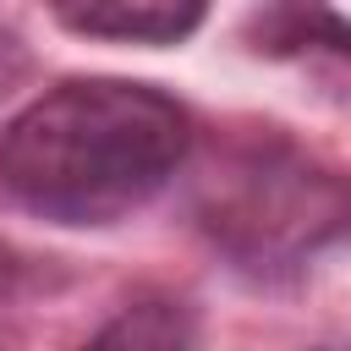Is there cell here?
<instances>
[{
  "label": "cell",
  "instance_id": "277c9868",
  "mask_svg": "<svg viewBox=\"0 0 351 351\" xmlns=\"http://www.w3.org/2000/svg\"><path fill=\"white\" fill-rule=\"evenodd\" d=\"M252 49L263 55H307V49H335L351 60V22L335 16L324 0H274L269 11L252 16L247 27Z\"/></svg>",
  "mask_w": 351,
  "mask_h": 351
},
{
  "label": "cell",
  "instance_id": "6da1fadb",
  "mask_svg": "<svg viewBox=\"0 0 351 351\" xmlns=\"http://www.w3.org/2000/svg\"><path fill=\"white\" fill-rule=\"evenodd\" d=\"M192 154V115L137 77H66L0 126V192L49 225H115L148 208Z\"/></svg>",
  "mask_w": 351,
  "mask_h": 351
},
{
  "label": "cell",
  "instance_id": "7a4b0ae2",
  "mask_svg": "<svg viewBox=\"0 0 351 351\" xmlns=\"http://www.w3.org/2000/svg\"><path fill=\"white\" fill-rule=\"evenodd\" d=\"M192 219L236 274L296 280L351 241V176L285 137L225 143L192 186Z\"/></svg>",
  "mask_w": 351,
  "mask_h": 351
},
{
  "label": "cell",
  "instance_id": "3957f363",
  "mask_svg": "<svg viewBox=\"0 0 351 351\" xmlns=\"http://www.w3.org/2000/svg\"><path fill=\"white\" fill-rule=\"evenodd\" d=\"M49 11L77 38L165 49L203 27L208 0H49Z\"/></svg>",
  "mask_w": 351,
  "mask_h": 351
},
{
  "label": "cell",
  "instance_id": "5b68a950",
  "mask_svg": "<svg viewBox=\"0 0 351 351\" xmlns=\"http://www.w3.org/2000/svg\"><path fill=\"white\" fill-rule=\"evenodd\" d=\"M192 340H197L192 313L181 302H165V296L132 302L104 329H93V346H192Z\"/></svg>",
  "mask_w": 351,
  "mask_h": 351
},
{
  "label": "cell",
  "instance_id": "8992f818",
  "mask_svg": "<svg viewBox=\"0 0 351 351\" xmlns=\"http://www.w3.org/2000/svg\"><path fill=\"white\" fill-rule=\"evenodd\" d=\"M27 71H33L27 44H22L11 27H0V99H5V93H16V88L27 82Z\"/></svg>",
  "mask_w": 351,
  "mask_h": 351
}]
</instances>
